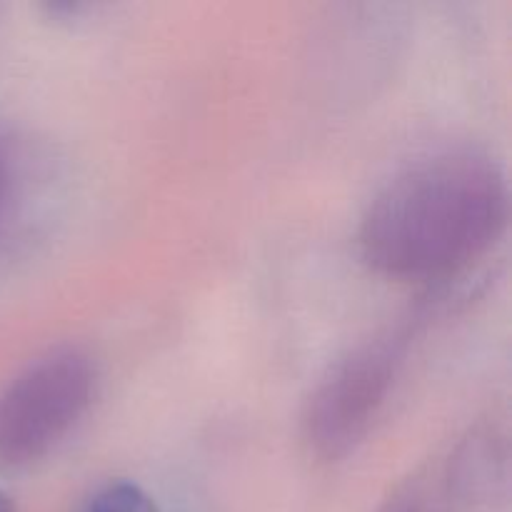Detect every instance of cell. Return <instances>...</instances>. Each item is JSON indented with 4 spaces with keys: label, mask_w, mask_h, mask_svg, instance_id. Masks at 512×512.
<instances>
[{
    "label": "cell",
    "mask_w": 512,
    "mask_h": 512,
    "mask_svg": "<svg viewBox=\"0 0 512 512\" xmlns=\"http://www.w3.org/2000/svg\"><path fill=\"white\" fill-rule=\"evenodd\" d=\"M505 223L508 185L493 160L433 155L375 195L360 223V253L388 278H445L488 253Z\"/></svg>",
    "instance_id": "obj_1"
},
{
    "label": "cell",
    "mask_w": 512,
    "mask_h": 512,
    "mask_svg": "<svg viewBox=\"0 0 512 512\" xmlns=\"http://www.w3.org/2000/svg\"><path fill=\"white\" fill-rule=\"evenodd\" d=\"M95 368L75 348L50 350L0 390V468L38 463L83 418Z\"/></svg>",
    "instance_id": "obj_2"
},
{
    "label": "cell",
    "mask_w": 512,
    "mask_h": 512,
    "mask_svg": "<svg viewBox=\"0 0 512 512\" xmlns=\"http://www.w3.org/2000/svg\"><path fill=\"white\" fill-rule=\"evenodd\" d=\"M398 363V343L375 340L325 375L305 413V438L318 458H345L368 435L393 388Z\"/></svg>",
    "instance_id": "obj_3"
},
{
    "label": "cell",
    "mask_w": 512,
    "mask_h": 512,
    "mask_svg": "<svg viewBox=\"0 0 512 512\" xmlns=\"http://www.w3.org/2000/svg\"><path fill=\"white\" fill-rule=\"evenodd\" d=\"M85 512H158V508L143 488L120 480L100 488Z\"/></svg>",
    "instance_id": "obj_4"
},
{
    "label": "cell",
    "mask_w": 512,
    "mask_h": 512,
    "mask_svg": "<svg viewBox=\"0 0 512 512\" xmlns=\"http://www.w3.org/2000/svg\"><path fill=\"white\" fill-rule=\"evenodd\" d=\"M13 188H15L13 148H10L8 135L0 130V230H3L5 220H8L10 203H13Z\"/></svg>",
    "instance_id": "obj_5"
},
{
    "label": "cell",
    "mask_w": 512,
    "mask_h": 512,
    "mask_svg": "<svg viewBox=\"0 0 512 512\" xmlns=\"http://www.w3.org/2000/svg\"><path fill=\"white\" fill-rule=\"evenodd\" d=\"M383 512H423V508H420L418 500L400 498V500H395V503H390Z\"/></svg>",
    "instance_id": "obj_6"
},
{
    "label": "cell",
    "mask_w": 512,
    "mask_h": 512,
    "mask_svg": "<svg viewBox=\"0 0 512 512\" xmlns=\"http://www.w3.org/2000/svg\"><path fill=\"white\" fill-rule=\"evenodd\" d=\"M0 512H13V508H10V500H8V495H5L3 490H0Z\"/></svg>",
    "instance_id": "obj_7"
}]
</instances>
